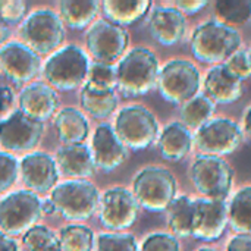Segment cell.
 Here are the masks:
<instances>
[{
  "instance_id": "cell-1",
  "label": "cell",
  "mask_w": 251,
  "mask_h": 251,
  "mask_svg": "<svg viewBox=\"0 0 251 251\" xmlns=\"http://www.w3.org/2000/svg\"><path fill=\"white\" fill-rule=\"evenodd\" d=\"M160 63L147 47H134L116 65L118 91L124 97H141L157 87Z\"/></svg>"
},
{
  "instance_id": "cell-2",
  "label": "cell",
  "mask_w": 251,
  "mask_h": 251,
  "mask_svg": "<svg viewBox=\"0 0 251 251\" xmlns=\"http://www.w3.org/2000/svg\"><path fill=\"white\" fill-rule=\"evenodd\" d=\"M241 35L237 28L228 26L218 19L200 24L191 35V53L203 62L221 65L241 47Z\"/></svg>"
},
{
  "instance_id": "cell-3",
  "label": "cell",
  "mask_w": 251,
  "mask_h": 251,
  "mask_svg": "<svg viewBox=\"0 0 251 251\" xmlns=\"http://www.w3.org/2000/svg\"><path fill=\"white\" fill-rule=\"evenodd\" d=\"M88 54L75 44L57 49L46 60L43 76L57 91H74L87 82L90 72Z\"/></svg>"
},
{
  "instance_id": "cell-4",
  "label": "cell",
  "mask_w": 251,
  "mask_h": 251,
  "mask_svg": "<svg viewBox=\"0 0 251 251\" xmlns=\"http://www.w3.org/2000/svg\"><path fill=\"white\" fill-rule=\"evenodd\" d=\"M176 179L165 168L147 166L132 181V194L140 207L151 213L168 212L176 199Z\"/></svg>"
},
{
  "instance_id": "cell-5",
  "label": "cell",
  "mask_w": 251,
  "mask_h": 251,
  "mask_svg": "<svg viewBox=\"0 0 251 251\" xmlns=\"http://www.w3.org/2000/svg\"><path fill=\"white\" fill-rule=\"evenodd\" d=\"M56 212L71 222L90 219L100 206V194L94 184L87 179H69L57 184L50 193Z\"/></svg>"
},
{
  "instance_id": "cell-6",
  "label": "cell",
  "mask_w": 251,
  "mask_h": 251,
  "mask_svg": "<svg viewBox=\"0 0 251 251\" xmlns=\"http://www.w3.org/2000/svg\"><path fill=\"white\" fill-rule=\"evenodd\" d=\"M126 149L140 151L151 147L160 135L157 118L144 106L131 104L119 110L113 125Z\"/></svg>"
},
{
  "instance_id": "cell-7",
  "label": "cell",
  "mask_w": 251,
  "mask_h": 251,
  "mask_svg": "<svg viewBox=\"0 0 251 251\" xmlns=\"http://www.w3.org/2000/svg\"><path fill=\"white\" fill-rule=\"evenodd\" d=\"M22 43L40 54L54 53L65 38V26L51 9H37L31 12L19 26Z\"/></svg>"
},
{
  "instance_id": "cell-8",
  "label": "cell",
  "mask_w": 251,
  "mask_h": 251,
  "mask_svg": "<svg viewBox=\"0 0 251 251\" xmlns=\"http://www.w3.org/2000/svg\"><path fill=\"white\" fill-rule=\"evenodd\" d=\"M201 84L197 66L184 59H174L160 68L157 88L160 96L172 104H184L199 94Z\"/></svg>"
},
{
  "instance_id": "cell-9",
  "label": "cell",
  "mask_w": 251,
  "mask_h": 251,
  "mask_svg": "<svg viewBox=\"0 0 251 251\" xmlns=\"http://www.w3.org/2000/svg\"><path fill=\"white\" fill-rule=\"evenodd\" d=\"M41 200L37 194L22 190L0 200V231L6 235H19L29 231L41 218Z\"/></svg>"
},
{
  "instance_id": "cell-10",
  "label": "cell",
  "mask_w": 251,
  "mask_h": 251,
  "mask_svg": "<svg viewBox=\"0 0 251 251\" xmlns=\"http://www.w3.org/2000/svg\"><path fill=\"white\" fill-rule=\"evenodd\" d=\"M191 181L206 199L226 200L234 184V172L226 160L218 156H199L191 166Z\"/></svg>"
},
{
  "instance_id": "cell-11",
  "label": "cell",
  "mask_w": 251,
  "mask_h": 251,
  "mask_svg": "<svg viewBox=\"0 0 251 251\" xmlns=\"http://www.w3.org/2000/svg\"><path fill=\"white\" fill-rule=\"evenodd\" d=\"M85 44L90 56H93L96 62L113 65L125 56L129 44V34L125 28L103 18L94 21L88 28Z\"/></svg>"
},
{
  "instance_id": "cell-12",
  "label": "cell",
  "mask_w": 251,
  "mask_h": 251,
  "mask_svg": "<svg viewBox=\"0 0 251 251\" xmlns=\"http://www.w3.org/2000/svg\"><path fill=\"white\" fill-rule=\"evenodd\" d=\"M243 140V126L228 118H212L194 135V143L203 154L218 157L234 153Z\"/></svg>"
},
{
  "instance_id": "cell-13",
  "label": "cell",
  "mask_w": 251,
  "mask_h": 251,
  "mask_svg": "<svg viewBox=\"0 0 251 251\" xmlns=\"http://www.w3.org/2000/svg\"><path fill=\"white\" fill-rule=\"evenodd\" d=\"M140 212V204L132 191L124 187H113L100 197L99 219L110 232H124L131 228Z\"/></svg>"
},
{
  "instance_id": "cell-14",
  "label": "cell",
  "mask_w": 251,
  "mask_h": 251,
  "mask_svg": "<svg viewBox=\"0 0 251 251\" xmlns=\"http://www.w3.org/2000/svg\"><path fill=\"white\" fill-rule=\"evenodd\" d=\"M44 132V125L19 109L0 121V146L7 151L34 150Z\"/></svg>"
},
{
  "instance_id": "cell-15",
  "label": "cell",
  "mask_w": 251,
  "mask_h": 251,
  "mask_svg": "<svg viewBox=\"0 0 251 251\" xmlns=\"http://www.w3.org/2000/svg\"><path fill=\"white\" fill-rule=\"evenodd\" d=\"M228 226V203L226 200H215L206 197L194 199V224L193 238L212 243L219 240Z\"/></svg>"
},
{
  "instance_id": "cell-16",
  "label": "cell",
  "mask_w": 251,
  "mask_h": 251,
  "mask_svg": "<svg viewBox=\"0 0 251 251\" xmlns=\"http://www.w3.org/2000/svg\"><path fill=\"white\" fill-rule=\"evenodd\" d=\"M0 71L13 84L32 81L41 71L40 56L21 41H9L0 47Z\"/></svg>"
},
{
  "instance_id": "cell-17",
  "label": "cell",
  "mask_w": 251,
  "mask_h": 251,
  "mask_svg": "<svg viewBox=\"0 0 251 251\" xmlns=\"http://www.w3.org/2000/svg\"><path fill=\"white\" fill-rule=\"evenodd\" d=\"M19 175L28 191L38 196L53 191L57 185L59 169L51 156L43 151H34L24 156L19 162Z\"/></svg>"
},
{
  "instance_id": "cell-18",
  "label": "cell",
  "mask_w": 251,
  "mask_h": 251,
  "mask_svg": "<svg viewBox=\"0 0 251 251\" xmlns=\"http://www.w3.org/2000/svg\"><path fill=\"white\" fill-rule=\"evenodd\" d=\"M90 149L96 168L103 172H112L118 169L128 157V149L121 141L110 124H100L96 128Z\"/></svg>"
},
{
  "instance_id": "cell-19",
  "label": "cell",
  "mask_w": 251,
  "mask_h": 251,
  "mask_svg": "<svg viewBox=\"0 0 251 251\" xmlns=\"http://www.w3.org/2000/svg\"><path fill=\"white\" fill-rule=\"evenodd\" d=\"M19 110L37 122H44L54 116L59 97L54 88L44 82H31L24 87L18 99Z\"/></svg>"
},
{
  "instance_id": "cell-20",
  "label": "cell",
  "mask_w": 251,
  "mask_h": 251,
  "mask_svg": "<svg viewBox=\"0 0 251 251\" xmlns=\"http://www.w3.org/2000/svg\"><path fill=\"white\" fill-rule=\"evenodd\" d=\"M149 29L154 41L162 46H175L187 32V19L175 6H156L149 19Z\"/></svg>"
},
{
  "instance_id": "cell-21",
  "label": "cell",
  "mask_w": 251,
  "mask_h": 251,
  "mask_svg": "<svg viewBox=\"0 0 251 251\" xmlns=\"http://www.w3.org/2000/svg\"><path fill=\"white\" fill-rule=\"evenodd\" d=\"M204 91L215 104H231L243 97L244 85L243 81L232 76L221 63L210 68L206 74Z\"/></svg>"
},
{
  "instance_id": "cell-22",
  "label": "cell",
  "mask_w": 251,
  "mask_h": 251,
  "mask_svg": "<svg viewBox=\"0 0 251 251\" xmlns=\"http://www.w3.org/2000/svg\"><path fill=\"white\" fill-rule=\"evenodd\" d=\"M54 160L59 172L71 179H87L96 172L91 149L85 144L62 146Z\"/></svg>"
},
{
  "instance_id": "cell-23",
  "label": "cell",
  "mask_w": 251,
  "mask_h": 251,
  "mask_svg": "<svg viewBox=\"0 0 251 251\" xmlns=\"http://www.w3.org/2000/svg\"><path fill=\"white\" fill-rule=\"evenodd\" d=\"M194 143L191 131L182 122L166 125L159 135L157 146L160 154L168 162H179L188 156Z\"/></svg>"
},
{
  "instance_id": "cell-24",
  "label": "cell",
  "mask_w": 251,
  "mask_h": 251,
  "mask_svg": "<svg viewBox=\"0 0 251 251\" xmlns=\"http://www.w3.org/2000/svg\"><path fill=\"white\" fill-rule=\"evenodd\" d=\"M151 6L150 0H104L100 3V10L104 19L125 28L141 21Z\"/></svg>"
},
{
  "instance_id": "cell-25",
  "label": "cell",
  "mask_w": 251,
  "mask_h": 251,
  "mask_svg": "<svg viewBox=\"0 0 251 251\" xmlns=\"http://www.w3.org/2000/svg\"><path fill=\"white\" fill-rule=\"evenodd\" d=\"M54 128L63 146L82 144L90 132L85 115L75 107H65L54 115Z\"/></svg>"
},
{
  "instance_id": "cell-26",
  "label": "cell",
  "mask_w": 251,
  "mask_h": 251,
  "mask_svg": "<svg viewBox=\"0 0 251 251\" xmlns=\"http://www.w3.org/2000/svg\"><path fill=\"white\" fill-rule=\"evenodd\" d=\"M100 12L97 0H62L59 3V16L63 25L72 29H84L94 24Z\"/></svg>"
},
{
  "instance_id": "cell-27",
  "label": "cell",
  "mask_w": 251,
  "mask_h": 251,
  "mask_svg": "<svg viewBox=\"0 0 251 251\" xmlns=\"http://www.w3.org/2000/svg\"><path fill=\"white\" fill-rule=\"evenodd\" d=\"M168 222L172 235L176 238H188L193 235L194 224V199L179 196L168 209Z\"/></svg>"
},
{
  "instance_id": "cell-28",
  "label": "cell",
  "mask_w": 251,
  "mask_h": 251,
  "mask_svg": "<svg viewBox=\"0 0 251 251\" xmlns=\"http://www.w3.org/2000/svg\"><path fill=\"white\" fill-rule=\"evenodd\" d=\"M81 107L94 119H106L118 107V94L116 91H99L84 85L79 96Z\"/></svg>"
},
{
  "instance_id": "cell-29",
  "label": "cell",
  "mask_w": 251,
  "mask_h": 251,
  "mask_svg": "<svg viewBox=\"0 0 251 251\" xmlns=\"http://www.w3.org/2000/svg\"><path fill=\"white\" fill-rule=\"evenodd\" d=\"M228 224L237 234L251 235V185L241 187L229 200Z\"/></svg>"
},
{
  "instance_id": "cell-30",
  "label": "cell",
  "mask_w": 251,
  "mask_h": 251,
  "mask_svg": "<svg viewBox=\"0 0 251 251\" xmlns=\"http://www.w3.org/2000/svg\"><path fill=\"white\" fill-rule=\"evenodd\" d=\"M216 104L206 96V94H197L191 100L182 104L181 107V119L182 124L190 129H199L206 122H209L215 113Z\"/></svg>"
},
{
  "instance_id": "cell-31",
  "label": "cell",
  "mask_w": 251,
  "mask_h": 251,
  "mask_svg": "<svg viewBox=\"0 0 251 251\" xmlns=\"http://www.w3.org/2000/svg\"><path fill=\"white\" fill-rule=\"evenodd\" d=\"M215 16V19L232 28L246 25L251 19V0H218Z\"/></svg>"
},
{
  "instance_id": "cell-32",
  "label": "cell",
  "mask_w": 251,
  "mask_h": 251,
  "mask_svg": "<svg viewBox=\"0 0 251 251\" xmlns=\"http://www.w3.org/2000/svg\"><path fill=\"white\" fill-rule=\"evenodd\" d=\"M59 241L62 251H93L94 234L84 225H68L60 229Z\"/></svg>"
},
{
  "instance_id": "cell-33",
  "label": "cell",
  "mask_w": 251,
  "mask_h": 251,
  "mask_svg": "<svg viewBox=\"0 0 251 251\" xmlns=\"http://www.w3.org/2000/svg\"><path fill=\"white\" fill-rule=\"evenodd\" d=\"M24 251H62L59 235L43 225H35L22 237Z\"/></svg>"
},
{
  "instance_id": "cell-34",
  "label": "cell",
  "mask_w": 251,
  "mask_h": 251,
  "mask_svg": "<svg viewBox=\"0 0 251 251\" xmlns=\"http://www.w3.org/2000/svg\"><path fill=\"white\" fill-rule=\"evenodd\" d=\"M84 85L99 91H115L118 87L116 79V66L94 62L90 66L88 78Z\"/></svg>"
},
{
  "instance_id": "cell-35",
  "label": "cell",
  "mask_w": 251,
  "mask_h": 251,
  "mask_svg": "<svg viewBox=\"0 0 251 251\" xmlns=\"http://www.w3.org/2000/svg\"><path fill=\"white\" fill-rule=\"evenodd\" d=\"M94 249L96 251H140L135 237L128 232L99 234Z\"/></svg>"
},
{
  "instance_id": "cell-36",
  "label": "cell",
  "mask_w": 251,
  "mask_h": 251,
  "mask_svg": "<svg viewBox=\"0 0 251 251\" xmlns=\"http://www.w3.org/2000/svg\"><path fill=\"white\" fill-rule=\"evenodd\" d=\"M19 176V162L15 156L0 151V194L6 193Z\"/></svg>"
},
{
  "instance_id": "cell-37",
  "label": "cell",
  "mask_w": 251,
  "mask_h": 251,
  "mask_svg": "<svg viewBox=\"0 0 251 251\" xmlns=\"http://www.w3.org/2000/svg\"><path fill=\"white\" fill-rule=\"evenodd\" d=\"M140 251H181V246L175 235L168 232H154L143 241Z\"/></svg>"
},
{
  "instance_id": "cell-38",
  "label": "cell",
  "mask_w": 251,
  "mask_h": 251,
  "mask_svg": "<svg viewBox=\"0 0 251 251\" xmlns=\"http://www.w3.org/2000/svg\"><path fill=\"white\" fill-rule=\"evenodd\" d=\"M224 66L226 68V71L235 76L240 81H244L251 76V57L250 51L246 50H238L237 53H234L228 60L224 62Z\"/></svg>"
},
{
  "instance_id": "cell-39",
  "label": "cell",
  "mask_w": 251,
  "mask_h": 251,
  "mask_svg": "<svg viewBox=\"0 0 251 251\" xmlns=\"http://www.w3.org/2000/svg\"><path fill=\"white\" fill-rule=\"evenodd\" d=\"M25 12L26 4L22 0H0V19L4 24L21 22Z\"/></svg>"
},
{
  "instance_id": "cell-40",
  "label": "cell",
  "mask_w": 251,
  "mask_h": 251,
  "mask_svg": "<svg viewBox=\"0 0 251 251\" xmlns=\"http://www.w3.org/2000/svg\"><path fill=\"white\" fill-rule=\"evenodd\" d=\"M209 4L207 0H179L175 1V7L184 15H196Z\"/></svg>"
},
{
  "instance_id": "cell-41",
  "label": "cell",
  "mask_w": 251,
  "mask_h": 251,
  "mask_svg": "<svg viewBox=\"0 0 251 251\" xmlns=\"http://www.w3.org/2000/svg\"><path fill=\"white\" fill-rule=\"evenodd\" d=\"M226 251H251V235H234L226 246Z\"/></svg>"
},
{
  "instance_id": "cell-42",
  "label": "cell",
  "mask_w": 251,
  "mask_h": 251,
  "mask_svg": "<svg viewBox=\"0 0 251 251\" xmlns=\"http://www.w3.org/2000/svg\"><path fill=\"white\" fill-rule=\"evenodd\" d=\"M13 106V91L7 87H0V116H9Z\"/></svg>"
},
{
  "instance_id": "cell-43",
  "label": "cell",
  "mask_w": 251,
  "mask_h": 251,
  "mask_svg": "<svg viewBox=\"0 0 251 251\" xmlns=\"http://www.w3.org/2000/svg\"><path fill=\"white\" fill-rule=\"evenodd\" d=\"M0 251H19L18 244L13 238L0 231Z\"/></svg>"
},
{
  "instance_id": "cell-44",
  "label": "cell",
  "mask_w": 251,
  "mask_h": 251,
  "mask_svg": "<svg viewBox=\"0 0 251 251\" xmlns=\"http://www.w3.org/2000/svg\"><path fill=\"white\" fill-rule=\"evenodd\" d=\"M243 132L251 140V106L247 107L244 118H243Z\"/></svg>"
},
{
  "instance_id": "cell-45",
  "label": "cell",
  "mask_w": 251,
  "mask_h": 251,
  "mask_svg": "<svg viewBox=\"0 0 251 251\" xmlns=\"http://www.w3.org/2000/svg\"><path fill=\"white\" fill-rule=\"evenodd\" d=\"M56 212V207H54V204H53V201L49 199V200H41V213L43 215H47V216H50V215H53Z\"/></svg>"
},
{
  "instance_id": "cell-46",
  "label": "cell",
  "mask_w": 251,
  "mask_h": 251,
  "mask_svg": "<svg viewBox=\"0 0 251 251\" xmlns=\"http://www.w3.org/2000/svg\"><path fill=\"white\" fill-rule=\"evenodd\" d=\"M9 34H10V31H9L7 24H4V22L0 19V47L6 44V40H7Z\"/></svg>"
},
{
  "instance_id": "cell-47",
  "label": "cell",
  "mask_w": 251,
  "mask_h": 251,
  "mask_svg": "<svg viewBox=\"0 0 251 251\" xmlns=\"http://www.w3.org/2000/svg\"><path fill=\"white\" fill-rule=\"evenodd\" d=\"M197 251H216V250H213V249H200V250H197Z\"/></svg>"
},
{
  "instance_id": "cell-48",
  "label": "cell",
  "mask_w": 251,
  "mask_h": 251,
  "mask_svg": "<svg viewBox=\"0 0 251 251\" xmlns=\"http://www.w3.org/2000/svg\"><path fill=\"white\" fill-rule=\"evenodd\" d=\"M250 57H251V49H250Z\"/></svg>"
}]
</instances>
